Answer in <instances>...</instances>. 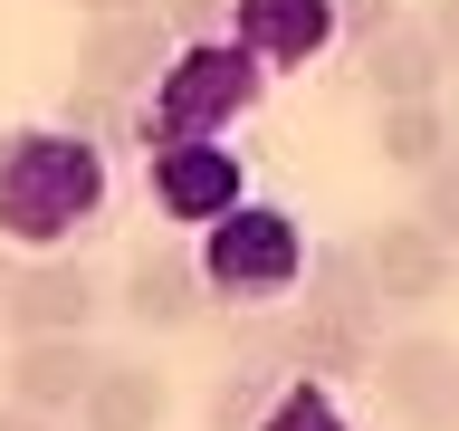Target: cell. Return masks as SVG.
I'll use <instances>...</instances> for the list:
<instances>
[{
  "mask_svg": "<svg viewBox=\"0 0 459 431\" xmlns=\"http://www.w3.org/2000/svg\"><path fill=\"white\" fill-rule=\"evenodd\" d=\"M106 154L77 135H57V125H20V135H0V240H20V250L57 259L67 240L106 221Z\"/></svg>",
  "mask_w": 459,
  "mask_h": 431,
  "instance_id": "6da1fadb",
  "label": "cell"
},
{
  "mask_svg": "<svg viewBox=\"0 0 459 431\" xmlns=\"http://www.w3.org/2000/svg\"><path fill=\"white\" fill-rule=\"evenodd\" d=\"M268 96V67H258L239 39H201V48H172L163 77H153V96H143V154L153 144H230V125Z\"/></svg>",
  "mask_w": 459,
  "mask_h": 431,
  "instance_id": "7a4b0ae2",
  "label": "cell"
},
{
  "mask_svg": "<svg viewBox=\"0 0 459 431\" xmlns=\"http://www.w3.org/2000/svg\"><path fill=\"white\" fill-rule=\"evenodd\" d=\"M201 287L221 297V307H278L287 287L307 278V230L287 221L278 201H239L230 221L201 230Z\"/></svg>",
  "mask_w": 459,
  "mask_h": 431,
  "instance_id": "3957f363",
  "label": "cell"
},
{
  "mask_svg": "<svg viewBox=\"0 0 459 431\" xmlns=\"http://www.w3.org/2000/svg\"><path fill=\"white\" fill-rule=\"evenodd\" d=\"M364 383L383 393V412H393L402 431H459V345L450 336H430V326L383 336Z\"/></svg>",
  "mask_w": 459,
  "mask_h": 431,
  "instance_id": "277c9868",
  "label": "cell"
},
{
  "mask_svg": "<svg viewBox=\"0 0 459 431\" xmlns=\"http://www.w3.org/2000/svg\"><path fill=\"white\" fill-rule=\"evenodd\" d=\"M115 307H125V326H143V336H182V326H201V316H211L201 259L182 250V240L134 250V259H125V278H115Z\"/></svg>",
  "mask_w": 459,
  "mask_h": 431,
  "instance_id": "5b68a950",
  "label": "cell"
},
{
  "mask_svg": "<svg viewBox=\"0 0 459 431\" xmlns=\"http://www.w3.org/2000/svg\"><path fill=\"white\" fill-rule=\"evenodd\" d=\"M96 345L86 336H10V365H0V402H20V412H39V422H67L86 402V383H96Z\"/></svg>",
  "mask_w": 459,
  "mask_h": 431,
  "instance_id": "8992f818",
  "label": "cell"
},
{
  "mask_svg": "<svg viewBox=\"0 0 459 431\" xmlns=\"http://www.w3.org/2000/svg\"><path fill=\"white\" fill-rule=\"evenodd\" d=\"M364 278H373V297H383V316H421V307L450 297L459 259L440 250L421 221H383V230L364 240Z\"/></svg>",
  "mask_w": 459,
  "mask_h": 431,
  "instance_id": "52a82bcc",
  "label": "cell"
},
{
  "mask_svg": "<svg viewBox=\"0 0 459 431\" xmlns=\"http://www.w3.org/2000/svg\"><path fill=\"white\" fill-rule=\"evenodd\" d=\"M96 307H106L96 268H86L77 250H57V259H29V268H20V287H10L0 326H10V336H86V326H96Z\"/></svg>",
  "mask_w": 459,
  "mask_h": 431,
  "instance_id": "ba28073f",
  "label": "cell"
},
{
  "mask_svg": "<svg viewBox=\"0 0 459 431\" xmlns=\"http://www.w3.org/2000/svg\"><path fill=\"white\" fill-rule=\"evenodd\" d=\"M153 211L163 221H230L239 211V154L230 144H153Z\"/></svg>",
  "mask_w": 459,
  "mask_h": 431,
  "instance_id": "9c48e42d",
  "label": "cell"
},
{
  "mask_svg": "<svg viewBox=\"0 0 459 431\" xmlns=\"http://www.w3.org/2000/svg\"><path fill=\"white\" fill-rule=\"evenodd\" d=\"M163 20L153 10H134V20H86V48H77V86H106V96H153V77H163Z\"/></svg>",
  "mask_w": 459,
  "mask_h": 431,
  "instance_id": "30bf717a",
  "label": "cell"
},
{
  "mask_svg": "<svg viewBox=\"0 0 459 431\" xmlns=\"http://www.w3.org/2000/svg\"><path fill=\"white\" fill-rule=\"evenodd\" d=\"M230 39L258 67H307L335 39V0H230Z\"/></svg>",
  "mask_w": 459,
  "mask_h": 431,
  "instance_id": "8fae6325",
  "label": "cell"
},
{
  "mask_svg": "<svg viewBox=\"0 0 459 431\" xmlns=\"http://www.w3.org/2000/svg\"><path fill=\"white\" fill-rule=\"evenodd\" d=\"M163 422H172V383L134 355H106L77 402V431H163Z\"/></svg>",
  "mask_w": 459,
  "mask_h": 431,
  "instance_id": "7c38bea8",
  "label": "cell"
},
{
  "mask_svg": "<svg viewBox=\"0 0 459 431\" xmlns=\"http://www.w3.org/2000/svg\"><path fill=\"white\" fill-rule=\"evenodd\" d=\"M307 307L297 316H335V326H364V336H383V297H373L364 278V240H325V250H307Z\"/></svg>",
  "mask_w": 459,
  "mask_h": 431,
  "instance_id": "4fadbf2b",
  "label": "cell"
},
{
  "mask_svg": "<svg viewBox=\"0 0 459 431\" xmlns=\"http://www.w3.org/2000/svg\"><path fill=\"white\" fill-rule=\"evenodd\" d=\"M373 355H383V336H364V326H335V316H287V374H307V383H364Z\"/></svg>",
  "mask_w": 459,
  "mask_h": 431,
  "instance_id": "5bb4252c",
  "label": "cell"
},
{
  "mask_svg": "<svg viewBox=\"0 0 459 431\" xmlns=\"http://www.w3.org/2000/svg\"><path fill=\"white\" fill-rule=\"evenodd\" d=\"M364 77H373V96H383V106H411V96H440V77H450V67H440V48H430L421 20H393V29L364 48Z\"/></svg>",
  "mask_w": 459,
  "mask_h": 431,
  "instance_id": "9a60e30c",
  "label": "cell"
},
{
  "mask_svg": "<svg viewBox=\"0 0 459 431\" xmlns=\"http://www.w3.org/2000/svg\"><path fill=\"white\" fill-rule=\"evenodd\" d=\"M450 106H440V96H411V106H383L373 115V154H383V163L393 172H430V163H450Z\"/></svg>",
  "mask_w": 459,
  "mask_h": 431,
  "instance_id": "2e32d148",
  "label": "cell"
},
{
  "mask_svg": "<svg viewBox=\"0 0 459 431\" xmlns=\"http://www.w3.org/2000/svg\"><path fill=\"white\" fill-rule=\"evenodd\" d=\"M287 374L278 365H221V383H211V402H201V422L211 431H258L268 412H278Z\"/></svg>",
  "mask_w": 459,
  "mask_h": 431,
  "instance_id": "e0dca14e",
  "label": "cell"
},
{
  "mask_svg": "<svg viewBox=\"0 0 459 431\" xmlns=\"http://www.w3.org/2000/svg\"><path fill=\"white\" fill-rule=\"evenodd\" d=\"M57 135H77V144H96V154H106V144H134L143 125H134V106H125V96H106V86H67V96H57Z\"/></svg>",
  "mask_w": 459,
  "mask_h": 431,
  "instance_id": "ac0fdd59",
  "label": "cell"
},
{
  "mask_svg": "<svg viewBox=\"0 0 459 431\" xmlns=\"http://www.w3.org/2000/svg\"><path fill=\"white\" fill-rule=\"evenodd\" d=\"M258 431H354V422H344V402L325 393V383H297V374H287L278 412H268V422H258Z\"/></svg>",
  "mask_w": 459,
  "mask_h": 431,
  "instance_id": "d6986e66",
  "label": "cell"
},
{
  "mask_svg": "<svg viewBox=\"0 0 459 431\" xmlns=\"http://www.w3.org/2000/svg\"><path fill=\"white\" fill-rule=\"evenodd\" d=\"M411 221H421L430 240H440V250L459 259V154H450V163H430V172H421V211H411Z\"/></svg>",
  "mask_w": 459,
  "mask_h": 431,
  "instance_id": "ffe728a7",
  "label": "cell"
},
{
  "mask_svg": "<svg viewBox=\"0 0 459 431\" xmlns=\"http://www.w3.org/2000/svg\"><path fill=\"white\" fill-rule=\"evenodd\" d=\"M172 48H201V39H230V0H153Z\"/></svg>",
  "mask_w": 459,
  "mask_h": 431,
  "instance_id": "44dd1931",
  "label": "cell"
},
{
  "mask_svg": "<svg viewBox=\"0 0 459 431\" xmlns=\"http://www.w3.org/2000/svg\"><path fill=\"white\" fill-rule=\"evenodd\" d=\"M393 20H402L393 0H335V39H354V48H373Z\"/></svg>",
  "mask_w": 459,
  "mask_h": 431,
  "instance_id": "7402d4cb",
  "label": "cell"
},
{
  "mask_svg": "<svg viewBox=\"0 0 459 431\" xmlns=\"http://www.w3.org/2000/svg\"><path fill=\"white\" fill-rule=\"evenodd\" d=\"M430 48H440V67H459V0H430Z\"/></svg>",
  "mask_w": 459,
  "mask_h": 431,
  "instance_id": "603a6c76",
  "label": "cell"
},
{
  "mask_svg": "<svg viewBox=\"0 0 459 431\" xmlns=\"http://www.w3.org/2000/svg\"><path fill=\"white\" fill-rule=\"evenodd\" d=\"M86 20H134V10H153V0H77Z\"/></svg>",
  "mask_w": 459,
  "mask_h": 431,
  "instance_id": "cb8c5ba5",
  "label": "cell"
},
{
  "mask_svg": "<svg viewBox=\"0 0 459 431\" xmlns=\"http://www.w3.org/2000/svg\"><path fill=\"white\" fill-rule=\"evenodd\" d=\"M0 431H57V422H39V412H20V402H0Z\"/></svg>",
  "mask_w": 459,
  "mask_h": 431,
  "instance_id": "d4e9b609",
  "label": "cell"
},
{
  "mask_svg": "<svg viewBox=\"0 0 459 431\" xmlns=\"http://www.w3.org/2000/svg\"><path fill=\"white\" fill-rule=\"evenodd\" d=\"M10 287H20V259H10V250H0V307H10Z\"/></svg>",
  "mask_w": 459,
  "mask_h": 431,
  "instance_id": "484cf974",
  "label": "cell"
}]
</instances>
